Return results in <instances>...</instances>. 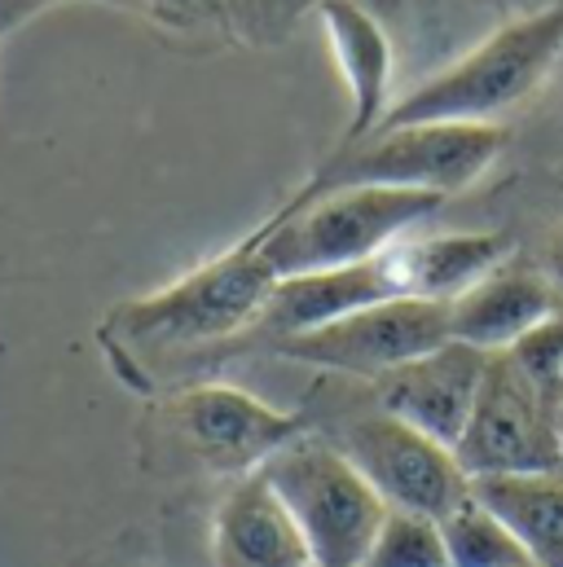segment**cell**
Instances as JSON below:
<instances>
[{"label": "cell", "mask_w": 563, "mask_h": 567, "mask_svg": "<svg viewBox=\"0 0 563 567\" xmlns=\"http://www.w3.org/2000/svg\"><path fill=\"white\" fill-rule=\"evenodd\" d=\"M212 559L216 567H317L304 528L265 471L243 475L216 506Z\"/></svg>", "instance_id": "obj_11"}, {"label": "cell", "mask_w": 563, "mask_h": 567, "mask_svg": "<svg viewBox=\"0 0 563 567\" xmlns=\"http://www.w3.org/2000/svg\"><path fill=\"white\" fill-rule=\"evenodd\" d=\"M265 480L278 488L290 506L295 524L308 537L317 567H361L383 519L388 502L375 493V484L330 444L317 435H299L278 449L265 466Z\"/></svg>", "instance_id": "obj_4"}, {"label": "cell", "mask_w": 563, "mask_h": 567, "mask_svg": "<svg viewBox=\"0 0 563 567\" xmlns=\"http://www.w3.org/2000/svg\"><path fill=\"white\" fill-rule=\"evenodd\" d=\"M560 58L563 0L533 9L515 22H502L471 53L449 62L440 75L422 80L414 93H406L375 133L414 128V124H493L529 93H538L542 80L560 66Z\"/></svg>", "instance_id": "obj_3"}, {"label": "cell", "mask_w": 563, "mask_h": 567, "mask_svg": "<svg viewBox=\"0 0 563 567\" xmlns=\"http://www.w3.org/2000/svg\"><path fill=\"white\" fill-rule=\"evenodd\" d=\"M317 0H225L229 35L247 44H278L295 31L299 13L313 9Z\"/></svg>", "instance_id": "obj_19"}, {"label": "cell", "mask_w": 563, "mask_h": 567, "mask_svg": "<svg viewBox=\"0 0 563 567\" xmlns=\"http://www.w3.org/2000/svg\"><path fill=\"white\" fill-rule=\"evenodd\" d=\"M330 444L375 484L392 511H414L440 524L471 493V480L449 444L383 414L379 405L361 419H348Z\"/></svg>", "instance_id": "obj_8"}, {"label": "cell", "mask_w": 563, "mask_h": 567, "mask_svg": "<svg viewBox=\"0 0 563 567\" xmlns=\"http://www.w3.org/2000/svg\"><path fill=\"white\" fill-rule=\"evenodd\" d=\"M317 13L326 22L330 53L339 58V71H344L348 93H352V120H348L344 145H357L366 142L383 124V115L392 111L388 106L392 40H388L383 22L361 0H317Z\"/></svg>", "instance_id": "obj_14"}, {"label": "cell", "mask_w": 563, "mask_h": 567, "mask_svg": "<svg viewBox=\"0 0 563 567\" xmlns=\"http://www.w3.org/2000/svg\"><path fill=\"white\" fill-rule=\"evenodd\" d=\"M515 243L498 229L480 234H431V238H401L383 251V265L401 299H431L453 303L493 269L511 260Z\"/></svg>", "instance_id": "obj_13"}, {"label": "cell", "mask_w": 563, "mask_h": 567, "mask_svg": "<svg viewBox=\"0 0 563 567\" xmlns=\"http://www.w3.org/2000/svg\"><path fill=\"white\" fill-rule=\"evenodd\" d=\"M489 357L493 352H480L471 343L449 339L436 352H427L419 361H406L392 374L375 379V405L401 423L419 426L422 435L458 449L462 431L471 423V410L480 401Z\"/></svg>", "instance_id": "obj_10"}, {"label": "cell", "mask_w": 563, "mask_h": 567, "mask_svg": "<svg viewBox=\"0 0 563 567\" xmlns=\"http://www.w3.org/2000/svg\"><path fill=\"white\" fill-rule=\"evenodd\" d=\"M542 274L555 282V290L563 295V220L551 229V238H546V251H542Z\"/></svg>", "instance_id": "obj_23"}, {"label": "cell", "mask_w": 563, "mask_h": 567, "mask_svg": "<svg viewBox=\"0 0 563 567\" xmlns=\"http://www.w3.org/2000/svg\"><path fill=\"white\" fill-rule=\"evenodd\" d=\"M555 405H563V374H560V383H555Z\"/></svg>", "instance_id": "obj_25"}, {"label": "cell", "mask_w": 563, "mask_h": 567, "mask_svg": "<svg viewBox=\"0 0 563 567\" xmlns=\"http://www.w3.org/2000/svg\"><path fill=\"white\" fill-rule=\"evenodd\" d=\"M560 303L563 295L542 269L506 260L502 269H493L484 282H475L449 303V334L480 352H511Z\"/></svg>", "instance_id": "obj_12"}, {"label": "cell", "mask_w": 563, "mask_h": 567, "mask_svg": "<svg viewBox=\"0 0 563 567\" xmlns=\"http://www.w3.org/2000/svg\"><path fill=\"white\" fill-rule=\"evenodd\" d=\"M471 493L515 533L533 567H563V471L484 475Z\"/></svg>", "instance_id": "obj_16"}, {"label": "cell", "mask_w": 563, "mask_h": 567, "mask_svg": "<svg viewBox=\"0 0 563 567\" xmlns=\"http://www.w3.org/2000/svg\"><path fill=\"white\" fill-rule=\"evenodd\" d=\"M383 299H401L392 274L383 265V256L366 260V265H348V269H326V274H304V278H282L260 312V334H269L274 343L330 326L348 312H361L370 303Z\"/></svg>", "instance_id": "obj_15"}, {"label": "cell", "mask_w": 563, "mask_h": 567, "mask_svg": "<svg viewBox=\"0 0 563 567\" xmlns=\"http://www.w3.org/2000/svg\"><path fill=\"white\" fill-rule=\"evenodd\" d=\"M449 567H533L515 533L475 497L467 493L444 519H440Z\"/></svg>", "instance_id": "obj_17"}, {"label": "cell", "mask_w": 563, "mask_h": 567, "mask_svg": "<svg viewBox=\"0 0 563 567\" xmlns=\"http://www.w3.org/2000/svg\"><path fill=\"white\" fill-rule=\"evenodd\" d=\"M154 426L181 457L216 475H234V471L252 475L278 449L299 440L308 419L274 410L229 383H194L154 405Z\"/></svg>", "instance_id": "obj_6"}, {"label": "cell", "mask_w": 563, "mask_h": 567, "mask_svg": "<svg viewBox=\"0 0 563 567\" xmlns=\"http://www.w3.org/2000/svg\"><path fill=\"white\" fill-rule=\"evenodd\" d=\"M506 145L502 124H414L375 133L357 145H339L335 158L304 185L308 194L348 189V185H388V189H427L462 194L471 189Z\"/></svg>", "instance_id": "obj_5"}, {"label": "cell", "mask_w": 563, "mask_h": 567, "mask_svg": "<svg viewBox=\"0 0 563 567\" xmlns=\"http://www.w3.org/2000/svg\"><path fill=\"white\" fill-rule=\"evenodd\" d=\"M440 203V194L388 185H348L326 194L299 189L260 225V256L278 282L366 265L383 256L392 243H401L414 225L431 220Z\"/></svg>", "instance_id": "obj_2"}, {"label": "cell", "mask_w": 563, "mask_h": 567, "mask_svg": "<svg viewBox=\"0 0 563 567\" xmlns=\"http://www.w3.org/2000/svg\"><path fill=\"white\" fill-rule=\"evenodd\" d=\"M560 471H563V405H560Z\"/></svg>", "instance_id": "obj_24"}, {"label": "cell", "mask_w": 563, "mask_h": 567, "mask_svg": "<svg viewBox=\"0 0 563 567\" xmlns=\"http://www.w3.org/2000/svg\"><path fill=\"white\" fill-rule=\"evenodd\" d=\"M511 357H515V365L555 401V383H560V374H563V303L542 321V326H533V330L511 348Z\"/></svg>", "instance_id": "obj_20"}, {"label": "cell", "mask_w": 563, "mask_h": 567, "mask_svg": "<svg viewBox=\"0 0 563 567\" xmlns=\"http://www.w3.org/2000/svg\"><path fill=\"white\" fill-rule=\"evenodd\" d=\"M453 457L467 480L560 471V405L515 365L511 352L489 357L480 401Z\"/></svg>", "instance_id": "obj_7"}, {"label": "cell", "mask_w": 563, "mask_h": 567, "mask_svg": "<svg viewBox=\"0 0 563 567\" xmlns=\"http://www.w3.org/2000/svg\"><path fill=\"white\" fill-rule=\"evenodd\" d=\"M141 13H150L163 27L194 31V35H203V31H229L225 0H141Z\"/></svg>", "instance_id": "obj_21"}, {"label": "cell", "mask_w": 563, "mask_h": 567, "mask_svg": "<svg viewBox=\"0 0 563 567\" xmlns=\"http://www.w3.org/2000/svg\"><path fill=\"white\" fill-rule=\"evenodd\" d=\"M361 567H449L440 524L414 511H388Z\"/></svg>", "instance_id": "obj_18"}, {"label": "cell", "mask_w": 563, "mask_h": 567, "mask_svg": "<svg viewBox=\"0 0 563 567\" xmlns=\"http://www.w3.org/2000/svg\"><path fill=\"white\" fill-rule=\"evenodd\" d=\"M274 286L278 278L260 256L256 229L252 238H243L238 247L198 265L172 286L120 303L102 326V343L115 357L120 379H133L141 388V370L203 357L256 330Z\"/></svg>", "instance_id": "obj_1"}, {"label": "cell", "mask_w": 563, "mask_h": 567, "mask_svg": "<svg viewBox=\"0 0 563 567\" xmlns=\"http://www.w3.org/2000/svg\"><path fill=\"white\" fill-rule=\"evenodd\" d=\"M449 303H431V299H383L370 303L361 312H348L330 326L304 330L278 339L286 361L299 365H317V370H335V374H352V379H383L406 361H419L427 352H436L440 343H449Z\"/></svg>", "instance_id": "obj_9"}, {"label": "cell", "mask_w": 563, "mask_h": 567, "mask_svg": "<svg viewBox=\"0 0 563 567\" xmlns=\"http://www.w3.org/2000/svg\"><path fill=\"white\" fill-rule=\"evenodd\" d=\"M49 4H58V0H0V35H4V31H13V27H22L27 18H35V13H40V9H49ZM102 4L137 9L141 13V0H102Z\"/></svg>", "instance_id": "obj_22"}]
</instances>
